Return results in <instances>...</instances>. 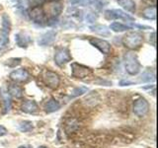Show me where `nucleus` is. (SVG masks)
<instances>
[{"label": "nucleus", "mask_w": 158, "mask_h": 148, "mask_svg": "<svg viewBox=\"0 0 158 148\" xmlns=\"http://www.w3.org/2000/svg\"><path fill=\"white\" fill-rule=\"evenodd\" d=\"M123 62H125L126 71L130 75H136V74L139 73L141 65L135 52H126L125 56H123Z\"/></svg>", "instance_id": "nucleus-1"}, {"label": "nucleus", "mask_w": 158, "mask_h": 148, "mask_svg": "<svg viewBox=\"0 0 158 148\" xmlns=\"http://www.w3.org/2000/svg\"><path fill=\"white\" fill-rule=\"evenodd\" d=\"M143 43V36L139 32H128L123 38V43L130 49H137L141 47Z\"/></svg>", "instance_id": "nucleus-2"}, {"label": "nucleus", "mask_w": 158, "mask_h": 148, "mask_svg": "<svg viewBox=\"0 0 158 148\" xmlns=\"http://www.w3.org/2000/svg\"><path fill=\"white\" fill-rule=\"evenodd\" d=\"M92 74V69L85 65L74 62L71 64V75L74 78L83 79Z\"/></svg>", "instance_id": "nucleus-3"}, {"label": "nucleus", "mask_w": 158, "mask_h": 148, "mask_svg": "<svg viewBox=\"0 0 158 148\" xmlns=\"http://www.w3.org/2000/svg\"><path fill=\"white\" fill-rule=\"evenodd\" d=\"M71 60L70 51L66 47H58L54 52V62L61 66Z\"/></svg>", "instance_id": "nucleus-4"}, {"label": "nucleus", "mask_w": 158, "mask_h": 148, "mask_svg": "<svg viewBox=\"0 0 158 148\" xmlns=\"http://www.w3.org/2000/svg\"><path fill=\"white\" fill-rule=\"evenodd\" d=\"M133 113L137 117H144L149 111V104L144 98H139L133 104Z\"/></svg>", "instance_id": "nucleus-5"}, {"label": "nucleus", "mask_w": 158, "mask_h": 148, "mask_svg": "<svg viewBox=\"0 0 158 148\" xmlns=\"http://www.w3.org/2000/svg\"><path fill=\"white\" fill-rule=\"evenodd\" d=\"M43 79H44V84L52 89L57 88L59 83H60V78H59L58 74L53 71H49V70L44 71L43 75Z\"/></svg>", "instance_id": "nucleus-6"}, {"label": "nucleus", "mask_w": 158, "mask_h": 148, "mask_svg": "<svg viewBox=\"0 0 158 148\" xmlns=\"http://www.w3.org/2000/svg\"><path fill=\"white\" fill-rule=\"evenodd\" d=\"M105 18L107 20H115V19H122L126 20V21H133V17L131 15L127 14L126 12L122 11L120 9H113V10H106L105 13Z\"/></svg>", "instance_id": "nucleus-7"}, {"label": "nucleus", "mask_w": 158, "mask_h": 148, "mask_svg": "<svg viewBox=\"0 0 158 148\" xmlns=\"http://www.w3.org/2000/svg\"><path fill=\"white\" fill-rule=\"evenodd\" d=\"M89 42L92 44L93 47H95L96 48H98L102 53L104 54H109L111 52V44L110 43H108L105 39H101L98 38H91L89 39Z\"/></svg>", "instance_id": "nucleus-8"}, {"label": "nucleus", "mask_w": 158, "mask_h": 148, "mask_svg": "<svg viewBox=\"0 0 158 148\" xmlns=\"http://www.w3.org/2000/svg\"><path fill=\"white\" fill-rule=\"evenodd\" d=\"M9 77L15 82H27L30 79V74L26 69L19 68L10 73Z\"/></svg>", "instance_id": "nucleus-9"}, {"label": "nucleus", "mask_w": 158, "mask_h": 148, "mask_svg": "<svg viewBox=\"0 0 158 148\" xmlns=\"http://www.w3.org/2000/svg\"><path fill=\"white\" fill-rule=\"evenodd\" d=\"M56 33L54 31H48L47 33L43 34L42 36L39 38L38 43H39V46H41V47H47L53 43V42L56 41Z\"/></svg>", "instance_id": "nucleus-10"}, {"label": "nucleus", "mask_w": 158, "mask_h": 148, "mask_svg": "<svg viewBox=\"0 0 158 148\" xmlns=\"http://www.w3.org/2000/svg\"><path fill=\"white\" fill-rule=\"evenodd\" d=\"M29 16L31 20L36 24H41L44 21V11L40 6L33 7L29 12Z\"/></svg>", "instance_id": "nucleus-11"}, {"label": "nucleus", "mask_w": 158, "mask_h": 148, "mask_svg": "<svg viewBox=\"0 0 158 148\" xmlns=\"http://www.w3.org/2000/svg\"><path fill=\"white\" fill-rule=\"evenodd\" d=\"M15 42L19 47L26 48L32 43V39L26 33H18L15 35Z\"/></svg>", "instance_id": "nucleus-12"}, {"label": "nucleus", "mask_w": 158, "mask_h": 148, "mask_svg": "<svg viewBox=\"0 0 158 148\" xmlns=\"http://www.w3.org/2000/svg\"><path fill=\"white\" fill-rule=\"evenodd\" d=\"M21 110L26 113H37L39 110V107L37 105V103L33 101V100H27L25 101L22 106H21Z\"/></svg>", "instance_id": "nucleus-13"}, {"label": "nucleus", "mask_w": 158, "mask_h": 148, "mask_svg": "<svg viewBox=\"0 0 158 148\" xmlns=\"http://www.w3.org/2000/svg\"><path fill=\"white\" fill-rule=\"evenodd\" d=\"M90 30L92 32L103 37H109L111 35L110 30H109V28L105 26V25H94V26L90 27Z\"/></svg>", "instance_id": "nucleus-14"}, {"label": "nucleus", "mask_w": 158, "mask_h": 148, "mask_svg": "<svg viewBox=\"0 0 158 148\" xmlns=\"http://www.w3.org/2000/svg\"><path fill=\"white\" fill-rule=\"evenodd\" d=\"M117 2L123 9H125L126 11L131 12V13H135V2L133 1V0H117Z\"/></svg>", "instance_id": "nucleus-15"}, {"label": "nucleus", "mask_w": 158, "mask_h": 148, "mask_svg": "<svg viewBox=\"0 0 158 148\" xmlns=\"http://www.w3.org/2000/svg\"><path fill=\"white\" fill-rule=\"evenodd\" d=\"M8 93H9L10 96H12L13 98H16V99L22 98V96H23L22 88L18 85H16V84H11V85H9Z\"/></svg>", "instance_id": "nucleus-16"}, {"label": "nucleus", "mask_w": 158, "mask_h": 148, "mask_svg": "<svg viewBox=\"0 0 158 148\" xmlns=\"http://www.w3.org/2000/svg\"><path fill=\"white\" fill-rule=\"evenodd\" d=\"M62 6L58 2H52L48 5V13L51 14V17H57L61 13Z\"/></svg>", "instance_id": "nucleus-17"}, {"label": "nucleus", "mask_w": 158, "mask_h": 148, "mask_svg": "<svg viewBox=\"0 0 158 148\" xmlns=\"http://www.w3.org/2000/svg\"><path fill=\"white\" fill-rule=\"evenodd\" d=\"M46 112L47 113H53L56 112L60 109V104L58 103V101H56V99L52 98L51 100L48 101V103L46 104Z\"/></svg>", "instance_id": "nucleus-18"}, {"label": "nucleus", "mask_w": 158, "mask_h": 148, "mask_svg": "<svg viewBox=\"0 0 158 148\" xmlns=\"http://www.w3.org/2000/svg\"><path fill=\"white\" fill-rule=\"evenodd\" d=\"M142 17L147 20H154L156 18V7L148 6L142 11Z\"/></svg>", "instance_id": "nucleus-19"}, {"label": "nucleus", "mask_w": 158, "mask_h": 148, "mask_svg": "<svg viewBox=\"0 0 158 148\" xmlns=\"http://www.w3.org/2000/svg\"><path fill=\"white\" fill-rule=\"evenodd\" d=\"M108 4L107 0H86V5H90V6H93L97 10H102L104 7Z\"/></svg>", "instance_id": "nucleus-20"}, {"label": "nucleus", "mask_w": 158, "mask_h": 148, "mask_svg": "<svg viewBox=\"0 0 158 148\" xmlns=\"http://www.w3.org/2000/svg\"><path fill=\"white\" fill-rule=\"evenodd\" d=\"M109 29H111L112 31L116 32V33H121V32H125V31H127V30H130L131 27L127 26L125 24L118 23V22H114L111 24V26Z\"/></svg>", "instance_id": "nucleus-21"}, {"label": "nucleus", "mask_w": 158, "mask_h": 148, "mask_svg": "<svg viewBox=\"0 0 158 148\" xmlns=\"http://www.w3.org/2000/svg\"><path fill=\"white\" fill-rule=\"evenodd\" d=\"M1 20H2V30L9 33L10 30H11V20H10V17L7 14H3Z\"/></svg>", "instance_id": "nucleus-22"}, {"label": "nucleus", "mask_w": 158, "mask_h": 148, "mask_svg": "<svg viewBox=\"0 0 158 148\" xmlns=\"http://www.w3.org/2000/svg\"><path fill=\"white\" fill-rule=\"evenodd\" d=\"M33 128V123L32 121H24L19 123V130L22 132H28L30 130H32Z\"/></svg>", "instance_id": "nucleus-23"}, {"label": "nucleus", "mask_w": 158, "mask_h": 148, "mask_svg": "<svg viewBox=\"0 0 158 148\" xmlns=\"http://www.w3.org/2000/svg\"><path fill=\"white\" fill-rule=\"evenodd\" d=\"M87 91H88L87 87H84V86L77 87L75 89H73L69 97H70V98H75V97H78V96H81V95H83V94L87 93Z\"/></svg>", "instance_id": "nucleus-24"}, {"label": "nucleus", "mask_w": 158, "mask_h": 148, "mask_svg": "<svg viewBox=\"0 0 158 148\" xmlns=\"http://www.w3.org/2000/svg\"><path fill=\"white\" fill-rule=\"evenodd\" d=\"M155 75L154 73H152L151 71H145L142 73V75L140 76V81L141 82H150L154 81Z\"/></svg>", "instance_id": "nucleus-25"}, {"label": "nucleus", "mask_w": 158, "mask_h": 148, "mask_svg": "<svg viewBox=\"0 0 158 148\" xmlns=\"http://www.w3.org/2000/svg\"><path fill=\"white\" fill-rule=\"evenodd\" d=\"M9 33L6 31L1 30L0 32V47H7L9 43V38H8Z\"/></svg>", "instance_id": "nucleus-26"}, {"label": "nucleus", "mask_w": 158, "mask_h": 148, "mask_svg": "<svg viewBox=\"0 0 158 148\" xmlns=\"http://www.w3.org/2000/svg\"><path fill=\"white\" fill-rule=\"evenodd\" d=\"M22 59L19 58V57H12V58H9L6 60V65H8L9 67H16L18 66L20 63H21Z\"/></svg>", "instance_id": "nucleus-27"}, {"label": "nucleus", "mask_w": 158, "mask_h": 148, "mask_svg": "<svg viewBox=\"0 0 158 148\" xmlns=\"http://www.w3.org/2000/svg\"><path fill=\"white\" fill-rule=\"evenodd\" d=\"M85 19L88 24H93L97 21L98 19V14H96L95 12H89L85 15Z\"/></svg>", "instance_id": "nucleus-28"}, {"label": "nucleus", "mask_w": 158, "mask_h": 148, "mask_svg": "<svg viewBox=\"0 0 158 148\" xmlns=\"http://www.w3.org/2000/svg\"><path fill=\"white\" fill-rule=\"evenodd\" d=\"M71 15L75 17L76 19H78L79 21H81V20H82V11H81V10L76 9V8H72Z\"/></svg>", "instance_id": "nucleus-29"}, {"label": "nucleus", "mask_w": 158, "mask_h": 148, "mask_svg": "<svg viewBox=\"0 0 158 148\" xmlns=\"http://www.w3.org/2000/svg\"><path fill=\"white\" fill-rule=\"evenodd\" d=\"M3 103H4V113L9 112L10 108H11V101H10V99L7 97H4Z\"/></svg>", "instance_id": "nucleus-30"}, {"label": "nucleus", "mask_w": 158, "mask_h": 148, "mask_svg": "<svg viewBox=\"0 0 158 148\" xmlns=\"http://www.w3.org/2000/svg\"><path fill=\"white\" fill-rule=\"evenodd\" d=\"M44 2V0H28V3L29 5L33 7H38V6H41V5Z\"/></svg>", "instance_id": "nucleus-31"}, {"label": "nucleus", "mask_w": 158, "mask_h": 148, "mask_svg": "<svg viewBox=\"0 0 158 148\" xmlns=\"http://www.w3.org/2000/svg\"><path fill=\"white\" fill-rule=\"evenodd\" d=\"M57 22H58L57 17H51L48 20L47 25H48V26H54V25L57 24Z\"/></svg>", "instance_id": "nucleus-32"}, {"label": "nucleus", "mask_w": 158, "mask_h": 148, "mask_svg": "<svg viewBox=\"0 0 158 148\" xmlns=\"http://www.w3.org/2000/svg\"><path fill=\"white\" fill-rule=\"evenodd\" d=\"M72 5H82V6H85L86 4V0H69Z\"/></svg>", "instance_id": "nucleus-33"}, {"label": "nucleus", "mask_w": 158, "mask_h": 148, "mask_svg": "<svg viewBox=\"0 0 158 148\" xmlns=\"http://www.w3.org/2000/svg\"><path fill=\"white\" fill-rule=\"evenodd\" d=\"M120 85L121 86H130V85H133V82L128 81V80H122L120 82Z\"/></svg>", "instance_id": "nucleus-34"}, {"label": "nucleus", "mask_w": 158, "mask_h": 148, "mask_svg": "<svg viewBox=\"0 0 158 148\" xmlns=\"http://www.w3.org/2000/svg\"><path fill=\"white\" fill-rule=\"evenodd\" d=\"M7 130L5 128L4 126H2V125H0V136H3V135H5V134H7Z\"/></svg>", "instance_id": "nucleus-35"}, {"label": "nucleus", "mask_w": 158, "mask_h": 148, "mask_svg": "<svg viewBox=\"0 0 158 148\" xmlns=\"http://www.w3.org/2000/svg\"><path fill=\"white\" fill-rule=\"evenodd\" d=\"M155 32H153L152 34H151V38H150V39H151V44L153 47H155ZM149 39V41H150Z\"/></svg>", "instance_id": "nucleus-36"}, {"label": "nucleus", "mask_w": 158, "mask_h": 148, "mask_svg": "<svg viewBox=\"0 0 158 148\" xmlns=\"http://www.w3.org/2000/svg\"><path fill=\"white\" fill-rule=\"evenodd\" d=\"M19 148H32V146H30V145H22V146H20Z\"/></svg>", "instance_id": "nucleus-37"}, {"label": "nucleus", "mask_w": 158, "mask_h": 148, "mask_svg": "<svg viewBox=\"0 0 158 148\" xmlns=\"http://www.w3.org/2000/svg\"><path fill=\"white\" fill-rule=\"evenodd\" d=\"M38 148H48L47 146H39Z\"/></svg>", "instance_id": "nucleus-38"}, {"label": "nucleus", "mask_w": 158, "mask_h": 148, "mask_svg": "<svg viewBox=\"0 0 158 148\" xmlns=\"http://www.w3.org/2000/svg\"><path fill=\"white\" fill-rule=\"evenodd\" d=\"M0 97H1V90H0Z\"/></svg>", "instance_id": "nucleus-39"}]
</instances>
